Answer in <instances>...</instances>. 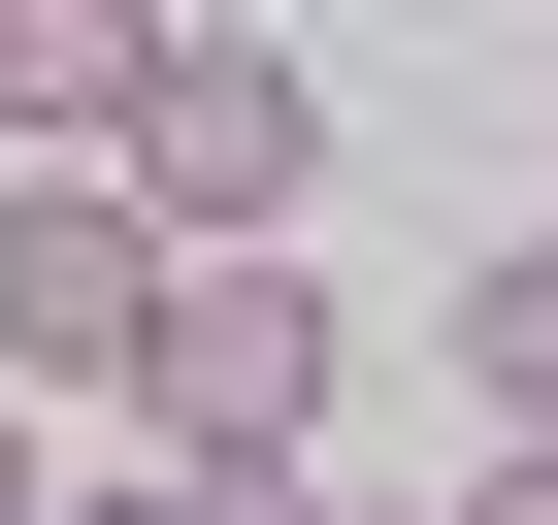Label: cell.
<instances>
[{"mask_svg":"<svg viewBox=\"0 0 558 525\" xmlns=\"http://www.w3.org/2000/svg\"><path fill=\"white\" fill-rule=\"evenodd\" d=\"M165 329V197L132 164H0V394H132Z\"/></svg>","mask_w":558,"mask_h":525,"instance_id":"3","label":"cell"},{"mask_svg":"<svg viewBox=\"0 0 558 525\" xmlns=\"http://www.w3.org/2000/svg\"><path fill=\"white\" fill-rule=\"evenodd\" d=\"M460 394H493V427H558V230H493V262H460Z\"/></svg>","mask_w":558,"mask_h":525,"instance_id":"5","label":"cell"},{"mask_svg":"<svg viewBox=\"0 0 558 525\" xmlns=\"http://www.w3.org/2000/svg\"><path fill=\"white\" fill-rule=\"evenodd\" d=\"M460 525H558V427H493V492H460Z\"/></svg>","mask_w":558,"mask_h":525,"instance_id":"7","label":"cell"},{"mask_svg":"<svg viewBox=\"0 0 558 525\" xmlns=\"http://www.w3.org/2000/svg\"><path fill=\"white\" fill-rule=\"evenodd\" d=\"M165 230H296L329 197V99H296V34H197V0H165V66H132V132H99Z\"/></svg>","mask_w":558,"mask_h":525,"instance_id":"2","label":"cell"},{"mask_svg":"<svg viewBox=\"0 0 558 525\" xmlns=\"http://www.w3.org/2000/svg\"><path fill=\"white\" fill-rule=\"evenodd\" d=\"M0 525H34V394H0Z\"/></svg>","mask_w":558,"mask_h":525,"instance_id":"8","label":"cell"},{"mask_svg":"<svg viewBox=\"0 0 558 525\" xmlns=\"http://www.w3.org/2000/svg\"><path fill=\"white\" fill-rule=\"evenodd\" d=\"M99 525H329V492H296V460H230V427H132V492H99Z\"/></svg>","mask_w":558,"mask_h":525,"instance_id":"6","label":"cell"},{"mask_svg":"<svg viewBox=\"0 0 558 525\" xmlns=\"http://www.w3.org/2000/svg\"><path fill=\"white\" fill-rule=\"evenodd\" d=\"M132 66H165V0H0V164H99Z\"/></svg>","mask_w":558,"mask_h":525,"instance_id":"4","label":"cell"},{"mask_svg":"<svg viewBox=\"0 0 558 525\" xmlns=\"http://www.w3.org/2000/svg\"><path fill=\"white\" fill-rule=\"evenodd\" d=\"M132 427H230V460H296V427H329V262H296V230H165Z\"/></svg>","mask_w":558,"mask_h":525,"instance_id":"1","label":"cell"}]
</instances>
